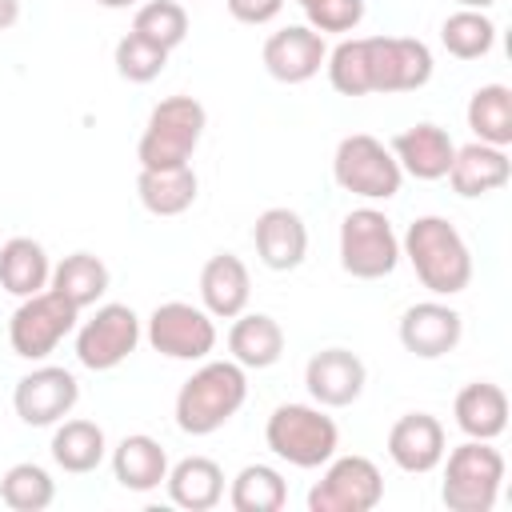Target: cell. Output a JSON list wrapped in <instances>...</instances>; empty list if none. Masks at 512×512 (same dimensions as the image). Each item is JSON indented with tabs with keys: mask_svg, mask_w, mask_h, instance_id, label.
<instances>
[{
	"mask_svg": "<svg viewBox=\"0 0 512 512\" xmlns=\"http://www.w3.org/2000/svg\"><path fill=\"white\" fill-rule=\"evenodd\" d=\"M400 256L432 296H460L472 284V252L448 216H416L400 236Z\"/></svg>",
	"mask_w": 512,
	"mask_h": 512,
	"instance_id": "1",
	"label": "cell"
},
{
	"mask_svg": "<svg viewBox=\"0 0 512 512\" xmlns=\"http://www.w3.org/2000/svg\"><path fill=\"white\" fill-rule=\"evenodd\" d=\"M248 400V368L236 360H200V368L176 392V428L184 436L220 432Z\"/></svg>",
	"mask_w": 512,
	"mask_h": 512,
	"instance_id": "2",
	"label": "cell"
},
{
	"mask_svg": "<svg viewBox=\"0 0 512 512\" xmlns=\"http://www.w3.org/2000/svg\"><path fill=\"white\" fill-rule=\"evenodd\" d=\"M440 500L448 512H492L504 488V452L492 440H464L444 452Z\"/></svg>",
	"mask_w": 512,
	"mask_h": 512,
	"instance_id": "3",
	"label": "cell"
},
{
	"mask_svg": "<svg viewBox=\"0 0 512 512\" xmlns=\"http://www.w3.org/2000/svg\"><path fill=\"white\" fill-rule=\"evenodd\" d=\"M264 444L292 468H324L340 448V428L320 404H276L264 424Z\"/></svg>",
	"mask_w": 512,
	"mask_h": 512,
	"instance_id": "4",
	"label": "cell"
},
{
	"mask_svg": "<svg viewBox=\"0 0 512 512\" xmlns=\"http://www.w3.org/2000/svg\"><path fill=\"white\" fill-rule=\"evenodd\" d=\"M204 124H208V112L196 96H164L152 112H148V124L140 132V144H136V160L140 168H176V164H192V152L204 136Z\"/></svg>",
	"mask_w": 512,
	"mask_h": 512,
	"instance_id": "5",
	"label": "cell"
},
{
	"mask_svg": "<svg viewBox=\"0 0 512 512\" xmlns=\"http://www.w3.org/2000/svg\"><path fill=\"white\" fill-rule=\"evenodd\" d=\"M332 180L344 192L376 204V200H392L400 192L404 172H400V164L384 140H376L368 132H352L332 152Z\"/></svg>",
	"mask_w": 512,
	"mask_h": 512,
	"instance_id": "6",
	"label": "cell"
},
{
	"mask_svg": "<svg viewBox=\"0 0 512 512\" xmlns=\"http://www.w3.org/2000/svg\"><path fill=\"white\" fill-rule=\"evenodd\" d=\"M400 264V236L392 220L364 204L340 220V268L356 280H384Z\"/></svg>",
	"mask_w": 512,
	"mask_h": 512,
	"instance_id": "7",
	"label": "cell"
},
{
	"mask_svg": "<svg viewBox=\"0 0 512 512\" xmlns=\"http://www.w3.org/2000/svg\"><path fill=\"white\" fill-rule=\"evenodd\" d=\"M76 324H80V308H72L60 292L44 288L24 296L8 316V344L20 360H48L64 344V336L76 332Z\"/></svg>",
	"mask_w": 512,
	"mask_h": 512,
	"instance_id": "8",
	"label": "cell"
},
{
	"mask_svg": "<svg viewBox=\"0 0 512 512\" xmlns=\"http://www.w3.org/2000/svg\"><path fill=\"white\" fill-rule=\"evenodd\" d=\"M380 500H384V476L360 452L332 456L320 480L308 488V512H372Z\"/></svg>",
	"mask_w": 512,
	"mask_h": 512,
	"instance_id": "9",
	"label": "cell"
},
{
	"mask_svg": "<svg viewBox=\"0 0 512 512\" xmlns=\"http://www.w3.org/2000/svg\"><path fill=\"white\" fill-rule=\"evenodd\" d=\"M144 340L168 360H208L216 348V320L188 300H164L144 320Z\"/></svg>",
	"mask_w": 512,
	"mask_h": 512,
	"instance_id": "10",
	"label": "cell"
},
{
	"mask_svg": "<svg viewBox=\"0 0 512 512\" xmlns=\"http://www.w3.org/2000/svg\"><path fill=\"white\" fill-rule=\"evenodd\" d=\"M140 336V316L128 304H100L88 320L76 324V360L88 372H112L136 352Z\"/></svg>",
	"mask_w": 512,
	"mask_h": 512,
	"instance_id": "11",
	"label": "cell"
},
{
	"mask_svg": "<svg viewBox=\"0 0 512 512\" xmlns=\"http://www.w3.org/2000/svg\"><path fill=\"white\" fill-rule=\"evenodd\" d=\"M368 92H416L432 80V48L416 36H364Z\"/></svg>",
	"mask_w": 512,
	"mask_h": 512,
	"instance_id": "12",
	"label": "cell"
},
{
	"mask_svg": "<svg viewBox=\"0 0 512 512\" xmlns=\"http://www.w3.org/2000/svg\"><path fill=\"white\" fill-rule=\"evenodd\" d=\"M80 400V380L60 364H40L24 372L12 388V408L28 428H52L60 424Z\"/></svg>",
	"mask_w": 512,
	"mask_h": 512,
	"instance_id": "13",
	"label": "cell"
},
{
	"mask_svg": "<svg viewBox=\"0 0 512 512\" xmlns=\"http://www.w3.org/2000/svg\"><path fill=\"white\" fill-rule=\"evenodd\" d=\"M396 336H400L404 352H412L420 360H440L460 344L464 316L452 304H444L440 296L436 300H420V304L404 308V316L396 324Z\"/></svg>",
	"mask_w": 512,
	"mask_h": 512,
	"instance_id": "14",
	"label": "cell"
},
{
	"mask_svg": "<svg viewBox=\"0 0 512 512\" xmlns=\"http://www.w3.org/2000/svg\"><path fill=\"white\" fill-rule=\"evenodd\" d=\"M368 384V368L352 348H320L304 364V388L320 408H348L360 400Z\"/></svg>",
	"mask_w": 512,
	"mask_h": 512,
	"instance_id": "15",
	"label": "cell"
},
{
	"mask_svg": "<svg viewBox=\"0 0 512 512\" xmlns=\"http://www.w3.org/2000/svg\"><path fill=\"white\" fill-rule=\"evenodd\" d=\"M324 56H328V44L320 32H312L308 24H288L280 32H272L264 40V72L280 84H304L312 80L320 68H324Z\"/></svg>",
	"mask_w": 512,
	"mask_h": 512,
	"instance_id": "16",
	"label": "cell"
},
{
	"mask_svg": "<svg viewBox=\"0 0 512 512\" xmlns=\"http://www.w3.org/2000/svg\"><path fill=\"white\" fill-rule=\"evenodd\" d=\"M444 452H448V436L432 412H404L388 428V460L408 476H424L440 468Z\"/></svg>",
	"mask_w": 512,
	"mask_h": 512,
	"instance_id": "17",
	"label": "cell"
},
{
	"mask_svg": "<svg viewBox=\"0 0 512 512\" xmlns=\"http://www.w3.org/2000/svg\"><path fill=\"white\" fill-rule=\"evenodd\" d=\"M252 244L264 268L292 272L308 256V224L292 208H264L252 224Z\"/></svg>",
	"mask_w": 512,
	"mask_h": 512,
	"instance_id": "18",
	"label": "cell"
},
{
	"mask_svg": "<svg viewBox=\"0 0 512 512\" xmlns=\"http://www.w3.org/2000/svg\"><path fill=\"white\" fill-rule=\"evenodd\" d=\"M388 152L396 156L400 172L404 176H416V180H444L448 168H452V156H456V144L448 136V128L432 124V120H420L404 132L392 136Z\"/></svg>",
	"mask_w": 512,
	"mask_h": 512,
	"instance_id": "19",
	"label": "cell"
},
{
	"mask_svg": "<svg viewBox=\"0 0 512 512\" xmlns=\"http://www.w3.org/2000/svg\"><path fill=\"white\" fill-rule=\"evenodd\" d=\"M252 300V276L248 264L236 252H216L200 268V308L212 320H232Z\"/></svg>",
	"mask_w": 512,
	"mask_h": 512,
	"instance_id": "20",
	"label": "cell"
},
{
	"mask_svg": "<svg viewBox=\"0 0 512 512\" xmlns=\"http://www.w3.org/2000/svg\"><path fill=\"white\" fill-rule=\"evenodd\" d=\"M452 184L456 196L464 200H476V196H488V192H500L508 180H512V160H508V148H496V144H464L456 148L452 156V168L444 176Z\"/></svg>",
	"mask_w": 512,
	"mask_h": 512,
	"instance_id": "21",
	"label": "cell"
},
{
	"mask_svg": "<svg viewBox=\"0 0 512 512\" xmlns=\"http://www.w3.org/2000/svg\"><path fill=\"white\" fill-rule=\"evenodd\" d=\"M284 356V328L276 316L268 312H240L232 316L228 328V360H236L240 368H272Z\"/></svg>",
	"mask_w": 512,
	"mask_h": 512,
	"instance_id": "22",
	"label": "cell"
},
{
	"mask_svg": "<svg viewBox=\"0 0 512 512\" xmlns=\"http://www.w3.org/2000/svg\"><path fill=\"white\" fill-rule=\"evenodd\" d=\"M452 420L468 440H496L508 428V396L492 380H472L452 400Z\"/></svg>",
	"mask_w": 512,
	"mask_h": 512,
	"instance_id": "23",
	"label": "cell"
},
{
	"mask_svg": "<svg viewBox=\"0 0 512 512\" xmlns=\"http://www.w3.org/2000/svg\"><path fill=\"white\" fill-rule=\"evenodd\" d=\"M112 476L124 492H156L168 476V452L156 436L132 432L112 448Z\"/></svg>",
	"mask_w": 512,
	"mask_h": 512,
	"instance_id": "24",
	"label": "cell"
},
{
	"mask_svg": "<svg viewBox=\"0 0 512 512\" xmlns=\"http://www.w3.org/2000/svg\"><path fill=\"white\" fill-rule=\"evenodd\" d=\"M164 488H168V500L176 508L208 512L224 500V468L212 456H184V460L168 464Z\"/></svg>",
	"mask_w": 512,
	"mask_h": 512,
	"instance_id": "25",
	"label": "cell"
},
{
	"mask_svg": "<svg viewBox=\"0 0 512 512\" xmlns=\"http://www.w3.org/2000/svg\"><path fill=\"white\" fill-rule=\"evenodd\" d=\"M136 196L144 204V212L152 216H184L196 196H200V180L192 172V164H176V168H140L136 176Z\"/></svg>",
	"mask_w": 512,
	"mask_h": 512,
	"instance_id": "26",
	"label": "cell"
},
{
	"mask_svg": "<svg viewBox=\"0 0 512 512\" xmlns=\"http://www.w3.org/2000/svg\"><path fill=\"white\" fill-rule=\"evenodd\" d=\"M56 468L72 472V476H84V472H96L108 456V436L96 420H60L52 424V444H48Z\"/></svg>",
	"mask_w": 512,
	"mask_h": 512,
	"instance_id": "27",
	"label": "cell"
},
{
	"mask_svg": "<svg viewBox=\"0 0 512 512\" xmlns=\"http://www.w3.org/2000/svg\"><path fill=\"white\" fill-rule=\"evenodd\" d=\"M48 276H52V260L44 252L40 240L32 236H12L0 244V288L16 300L32 296V292H44L48 288Z\"/></svg>",
	"mask_w": 512,
	"mask_h": 512,
	"instance_id": "28",
	"label": "cell"
},
{
	"mask_svg": "<svg viewBox=\"0 0 512 512\" xmlns=\"http://www.w3.org/2000/svg\"><path fill=\"white\" fill-rule=\"evenodd\" d=\"M108 264L100 260V256H92V252H72V256H64V260H56L52 264V276H48V288L52 292H60L72 308H96L100 304V296L108 292Z\"/></svg>",
	"mask_w": 512,
	"mask_h": 512,
	"instance_id": "29",
	"label": "cell"
},
{
	"mask_svg": "<svg viewBox=\"0 0 512 512\" xmlns=\"http://www.w3.org/2000/svg\"><path fill=\"white\" fill-rule=\"evenodd\" d=\"M464 120L480 144L508 148L512 144V88L508 84H480L468 96Z\"/></svg>",
	"mask_w": 512,
	"mask_h": 512,
	"instance_id": "30",
	"label": "cell"
},
{
	"mask_svg": "<svg viewBox=\"0 0 512 512\" xmlns=\"http://www.w3.org/2000/svg\"><path fill=\"white\" fill-rule=\"evenodd\" d=\"M228 504L236 512H280L288 504V480L272 464H244L228 484Z\"/></svg>",
	"mask_w": 512,
	"mask_h": 512,
	"instance_id": "31",
	"label": "cell"
},
{
	"mask_svg": "<svg viewBox=\"0 0 512 512\" xmlns=\"http://www.w3.org/2000/svg\"><path fill=\"white\" fill-rule=\"evenodd\" d=\"M440 44L448 48V56L456 60H480L496 48V24L488 12L476 8H456L452 16H444L440 24Z\"/></svg>",
	"mask_w": 512,
	"mask_h": 512,
	"instance_id": "32",
	"label": "cell"
},
{
	"mask_svg": "<svg viewBox=\"0 0 512 512\" xmlns=\"http://www.w3.org/2000/svg\"><path fill=\"white\" fill-rule=\"evenodd\" d=\"M0 500L12 512H44L56 500V480L44 464L20 460L0 476Z\"/></svg>",
	"mask_w": 512,
	"mask_h": 512,
	"instance_id": "33",
	"label": "cell"
},
{
	"mask_svg": "<svg viewBox=\"0 0 512 512\" xmlns=\"http://www.w3.org/2000/svg\"><path fill=\"white\" fill-rule=\"evenodd\" d=\"M132 32L172 52L188 40V12L180 0H144V4H136Z\"/></svg>",
	"mask_w": 512,
	"mask_h": 512,
	"instance_id": "34",
	"label": "cell"
},
{
	"mask_svg": "<svg viewBox=\"0 0 512 512\" xmlns=\"http://www.w3.org/2000/svg\"><path fill=\"white\" fill-rule=\"evenodd\" d=\"M324 72H328V84H332L340 96H372V92H368V52H364V36H344L336 48H328Z\"/></svg>",
	"mask_w": 512,
	"mask_h": 512,
	"instance_id": "35",
	"label": "cell"
},
{
	"mask_svg": "<svg viewBox=\"0 0 512 512\" xmlns=\"http://www.w3.org/2000/svg\"><path fill=\"white\" fill-rule=\"evenodd\" d=\"M112 64H116V72H120L128 84H152V80L168 68V48H160V44H152V40L128 32V36L116 40Z\"/></svg>",
	"mask_w": 512,
	"mask_h": 512,
	"instance_id": "36",
	"label": "cell"
},
{
	"mask_svg": "<svg viewBox=\"0 0 512 512\" xmlns=\"http://www.w3.org/2000/svg\"><path fill=\"white\" fill-rule=\"evenodd\" d=\"M308 28L320 36H348L364 20V0H312L304 4Z\"/></svg>",
	"mask_w": 512,
	"mask_h": 512,
	"instance_id": "37",
	"label": "cell"
},
{
	"mask_svg": "<svg viewBox=\"0 0 512 512\" xmlns=\"http://www.w3.org/2000/svg\"><path fill=\"white\" fill-rule=\"evenodd\" d=\"M228 4V16L240 20V24H272L280 12H284V0H224Z\"/></svg>",
	"mask_w": 512,
	"mask_h": 512,
	"instance_id": "38",
	"label": "cell"
},
{
	"mask_svg": "<svg viewBox=\"0 0 512 512\" xmlns=\"http://www.w3.org/2000/svg\"><path fill=\"white\" fill-rule=\"evenodd\" d=\"M20 20V0H0V32H8Z\"/></svg>",
	"mask_w": 512,
	"mask_h": 512,
	"instance_id": "39",
	"label": "cell"
},
{
	"mask_svg": "<svg viewBox=\"0 0 512 512\" xmlns=\"http://www.w3.org/2000/svg\"><path fill=\"white\" fill-rule=\"evenodd\" d=\"M100 8H112V12H120V8H136V4H144V0H96Z\"/></svg>",
	"mask_w": 512,
	"mask_h": 512,
	"instance_id": "40",
	"label": "cell"
},
{
	"mask_svg": "<svg viewBox=\"0 0 512 512\" xmlns=\"http://www.w3.org/2000/svg\"><path fill=\"white\" fill-rule=\"evenodd\" d=\"M456 4H460V8H476V12H488L496 0H456Z\"/></svg>",
	"mask_w": 512,
	"mask_h": 512,
	"instance_id": "41",
	"label": "cell"
},
{
	"mask_svg": "<svg viewBox=\"0 0 512 512\" xmlns=\"http://www.w3.org/2000/svg\"><path fill=\"white\" fill-rule=\"evenodd\" d=\"M296 4H300V8H304V4H312V0H296Z\"/></svg>",
	"mask_w": 512,
	"mask_h": 512,
	"instance_id": "42",
	"label": "cell"
}]
</instances>
